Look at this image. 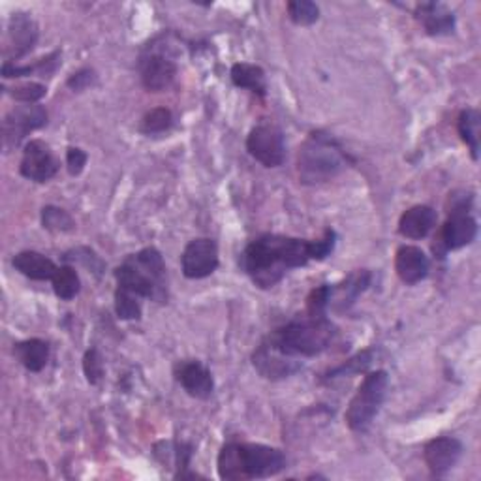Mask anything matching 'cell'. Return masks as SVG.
I'll list each match as a JSON object with an SVG mask.
<instances>
[{
	"mask_svg": "<svg viewBox=\"0 0 481 481\" xmlns=\"http://www.w3.org/2000/svg\"><path fill=\"white\" fill-rule=\"evenodd\" d=\"M336 234L326 230L318 241L267 234L254 239L243 252L241 267L262 290L273 288L290 269L305 267L310 260L322 262L335 250Z\"/></svg>",
	"mask_w": 481,
	"mask_h": 481,
	"instance_id": "6da1fadb",
	"label": "cell"
},
{
	"mask_svg": "<svg viewBox=\"0 0 481 481\" xmlns=\"http://www.w3.org/2000/svg\"><path fill=\"white\" fill-rule=\"evenodd\" d=\"M335 336L336 327L326 313L306 308L303 315L275 329L264 343L278 354L297 361V357L320 356L331 346Z\"/></svg>",
	"mask_w": 481,
	"mask_h": 481,
	"instance_id": "7a4b0ae2",
	"label": "cell"
},
{
	"mask_svg": "<svg viewBox=\"0 0 481 481\" xmlns=\"http://www.w3.org/2000/svg\"><path fill=\"white\" fill-rule=\"evenodd\" d=\"M286 457L280 449L264 444H225L218 454V476L225 481L264 479L286 468Z\"/></svg>",
	"mask_w": 481,
	"mask_h": 481,
	"instance_id": "3957f363",
	"label": "cell"
},
{
	"mask_svg": "<svg viewBox=\"0 0 481 481\" xmlns=\"http://www.w3.org/2000/svg\"><path fill=\"white\" fill-rule=\"evenodd\" d=\"M348 165L341 144L326 132H313L299 147L297 174L303 185H320L335 179Z\"/></svg>",
	"mask_w": 481,
	"mask_h": 481,
	"instance_id": "277c9868",
	"label": "cell"
},
{
	"mask_svg": "<svg viewBox=\"0 0 481 481\" xmlns=\"http://www.w3.org/2000/svg\"><path fill=\"white\" fill-rule=\"evenodd\" d=\"M117 286L135 294L137 297H149L164 303L167 299L165 264L162 254L149 246L128 256L115 269Z\"/></svg>",
	"mask_w": 481,
	"mask_h": 481,
	"instance_id": "5b68a950",
	"label": "cell"
},
{
	"mask_svg": "<svg viewBox=\"0 0 481 481\" xmlns=\"http://www.w3.org/2000/svg\"><path fill=\"white\" fill-rule=\"evenodd\" d=\"M389 376L386 371L369 373L357 387L356 395L352 397L348 410H346V426L356 431L363 433L371 427V423L378 416L386 395H387Z\"/></svg>",
	"mask_w": 481,
	"mask_h": 481,
	"instance_id": "8992f818",
	"label": "cell"
},
{
	"mask_svg": "<svg viewBox=\"0 0 481 481\" xmlns=\"http://www.w3.org/2000/svg\"><path fill=\"white\" fill-rule=\"evenodd\" d=\"M246 151L262 165L278 167L286 160L285 134L275 123L262 121L250 130L246 137Z\"/></svg>",
	"mask_w": 481,
	"mask_h": 481,
	"instance_id": "52a82bcc",
	"label": "cell"
},
{
	"mask_svg": "<svg viewBox=\"0 0 481 481\" xmlns=\"http://www.w3.org/2000/svg\"><path fill=\"white\" fill-rule=\"evenodd\" d=\"M47 125V111L36 104H25L12 109L3 123L5 147H17L26 134Z\"/></svg>",
	"mask_w": 481,
	"mask_h": 481,
	"instance_id": "ba28073f",
	"label": "cell"
},
{
	"mask_svg": "<svg viewBox=\"0 0 481 481\" xmlns=\"http://www.w3.org/2000/svg\"><path fill=\"white\" fill-rule=\"evenodd\" d=\"M19 172L25 179L45 183L59 172V162L51 153V147L42 139H31L23 149Z\"/></svg>",
	"mask_w": 481,
	"mask_h": 481,
	"instance_id": "9c48e42d",
	"label": "cell"
},
{
	"mask_svg": "<svg viewBox=\"0 0 481 481\" xmlns=\"http://www.w3.org/2000/svg\"><path fill=\"white\" fill-rule=\"evenodd\" d=\"M181 267L186 278L197 280L213 275L218 267V246L213 239L202 237L190 241L181 256Z\"/></svg>",
	"mask_w": 481,
	"mask_h": 481,
	"instance_id": "30bf717a",
	"label": "cell"
},
{
	"mask_svg": "<svg viewBox=\"0 0 481 481\" xmlns=\"http://www.w3.org/2000/svg\"><path fill=\"white\" fill-rule=\"evenodd\" d=\"M139 74L144 87L151 93L165 91L174 83L177 75V65L172 56L164 55L162 51H149L139 61Z\"/></svg>",
	"mask_w": 481,
	"mask_h": 481,
	"instance_id": "8fae6325",
	"label": "cell"
},
{
	"mask_svg": "<svg viewBox=\"0 0 481 481\" xmlns=\"http://www.w3.org/2000/svg\"><path fill=\"white\" fill-rule=\"evenodd\" d=\"M463 442L456 436H440L431 440L423 451V457L433 476L442 477L454 468L463 456Z\"/></svg>",
	"mask_w": 481,
	"mask_h": 481,
	"instance_id": "7c38bea8",
	"label": "cell"
},
{
	"mask_svg": "<svg viewBox=\"0 0 481 481\" xmlns=\"http://www.w3.org/2000/svg\"><path fill=\"white\" fill-rule=\"evenodd\" d=\"M175 376L194 399H209L215 391L213 375L202 361H181L175 366Z\"/></svg>",
	"mask_w": 481,
	"mask_h": 481,
	"instance_id": "4fadbf2b",
	"label": "cell"
},
{
	"mask_svg": "<svg viewBox=\"0 0 481 481\" xmlns=\"http://www.w3.org/2000/svg\"><path fill=\"white\" fill-rule=\"evenodd\" d=\"M477 235V220L470 213H449L440 232V245L446 252L459 250L474 243Z\"/></svg>",
	"mask_w": 481,
	"mask_h": 481,
	"instance_id": "5bb4252c",
	"label": "cell"
},
{
	"mask_svg": "<svg viewBox=\"0 0 481 481\" xmlns=\"http://www.w3.org/2000/svg\"><path fill=\"white\" fill-rule=\"evenodd\" d=\"M395 271L405 285H417L429 275V258L419 246L405 245L395 254Z\"/></svg>",
	"mask_w": 481,
	"mask_h": 481,
	"instance_id": "9a60e30c",
	"label": "cell"
},
{
	"mask_svg": "<svg viewBox=\"0 0 481 481\" xmlns=\"http://www.w3.org/2000/svg\"><path fill=\"white\" fill-rule=\"evenodd\" d=\"M252 363L266 378H288L296 371L301 369V363L296 359H290L286 356L278 354L269 345L262 343L258 350L252 356Z\"/></svg>",
	"mask_w": 481,
	"mask_h": 481,
	"instance_id": "2e32d148",
	"label": "cell"
},
{
	"mask_svg": "<svg viewBox=\"0 0 481 481\" xmlns=\"http://www.w3.org/2000/svg\"><path fill=\"white\" fill-rule=\"evenodd\" d=\"M414 14L429 36H447L456 31V15L442 3H421Z\"/></svg>",
	"mask_w": 481,
	"mask_h": 481,
	"instance_id": "e0dca14e",
	"label": "cell"
},
{
	"mask_svg": "<svg viewBox=\"0 0 481 481\" xmlns=\"http://www.w3.org/2000/svg\"><path fill=\"white\" fill-rule=\"evenodd\" d=\"M438 215L429 205H414L401 215L399 234L406 239H423L427 237L436 225Z\"/></svg>",
	"mask_w": 481,
	"mask_h": 481,
	"instance_id": "ac0fdd59",
	"label": "cell"
},
{
	"mask_svg": "<svg viewBox=\"0 0 481 481\" xmlns=\"http://www.w3.org/2000/svg\"><path fill=\"white\" fill-rule=\"evenodd\" d=\"M38 42V25L28 14H14L10 21V45L12 56L17 61L25 56Z\"/></svg>",
	"mask_w": 481,
	"mask_h": 481,
	"instance_id": "d6986e66",
	"label": "cell"
},
{
	"mask_svg": "<svg viewBox=\"0 0 481 481\" xmlns=\"http://www.w3.org/2000/svg\"><path fill=\"white\" fill-rule=\"evenodd\" d=\"M369 285H371V273L365 269L356 271L348 278H345V282H341V285L331 286L329 305L335 303L336 310H345L356 303L357 296L369 288Z\"/></svg>",
	"mask_w": 481,
	"mask_h": 481,
	"instance_id": "ffe728a7",
	"label": "cell"
},
{
	"mask_svg": "<svg viewBox=\"0 0 481 481\" xmlns=\"http://www.w3.org/2000/svg\"><path fill=\"white\" fill-rule=\"evenodd\" d=\"M12 264L21 275L33 280H53L56 269H59L53 260H49L36 250H23L15 254Z\"/></svg>",
	"mask_w": 481,
	"mask_h": 481,
	"instance_id": "44dd1931",
	"label": "cell"
},
{
	"mask_svg": "<svg viewBox=\"0 0 481 481\" xmlns=\"http://www.w3.org/2000/svg\"><path fill=\"white\" fill-rule=\"evenodd\" d=\"M14 354L26 371L40 373L49 361V345L42 338H28L14 346Z\"/></svg>",
	"mask_w": 481,
	"mask_h": 481,
	"instance_id": "7402d4cb",
	"label": "cell"
},
{
	"mask_svg": "<svg viewBox=\"0 0 481 481\" xmlns=\"http://www.w3.org/2000/svg\"><path fill=\"white\" fill-rule=\"evenodd\" d=\"M232 81L235 87L246 89L258 96H266L267 85H266V72L256 66V65H248V63H237L232 66Z\"/></svg>",
	"mask_w": 481,
	"mask_h": 481,
	"instance_id": "603a6c76",
	"label": "cell"
},
{
	"mask_svg": "<svg viewBox=\"0 0 481 481\" xmlns=\"http://www.w3.org/2000/svg\"><path fill=\"white\" fill-rule=\"evenodd\" d=\"M457 130L461 139L470 149V155L474 160L479 158V132H481V115L479 111L474 107H466L461 111L457 119Z\"/></svg>",
	"mask_w": 481,
	"mask_h": 481,
	"instance_id": "cb8c5ba5",
	"label": "cell"
},
{
	"mask_svg": "<svg viewBox=\"0 0 481 481\" xmlns=\"http://www.w3.org/2000/svg\"><path fill=\"white\" fill-rule=\"evenodd\" d=\"M51 282H53L55 296L63 301H72L81 290L79 275L72 266H63V267L56 269Z\"/></svg>",
	"mask_w": 481,
	"mask_h": 481,
	"instance_id": "d4e9b609",
	"label": "cell"
},
{
	"mask_svg": "<svg viewBox=\"0 0 481 481\" xmlns=\"http://www.w3.org/2000/svg\"><path fill=\"white\" fill-rule=\"evenodd\" d=\"M59 59H61V53L55 51L45 59H42L38 65H26V66H17L14 63H5L3 65V77L10 79V77H25V75H33V74H40V75H49L56 70L59 66Z\"/></svg>",
	"mask_w": 481,
	"mask_h": 481,
	"instance_id": "484cf974",
	"label": "cell"
},
{
	"mask_svg": "<svg viewBox=\"0 0 481 481\" xmlns=\"http://www.w3.org/2000/svg\"><path fill=\"white\" fill-rule=\"evenodd\" d=\"M42 224L44 228L55 234H70L75 230L74 218L61 207L47 205L42 209Z\"/></svg>",
	"mask_w": 481,
	"mask_h": 481,
	"instance_id": "4316f807",
	"label": "cell"
},
{
	"mask_svg": "<svg viewBox=\"0 0 481 481\" xmlns=\"http://www.w3.org/2000/svg\"><path fill=\"white\" fill-rule=\"evenodd\" d=\"M174 125V115L167 107H155L151 109L147 115L141 121V132L144 134H162L165 130L172 128Z\"/></svg>",
	"mask_w": 481,
	"mask_h": 481,
	"instance_id": "83f0119b",
	"label": "cell"
},
{
	"mask_svg": "<svg viewBox=\"0 0 481 481\" xmlns=\"http://www.w3.org/2000/svg\"><path fill=\"white\" fill-rule=\"evenodd\" d=\"M288 15L299 26L315 25L320 19V8L310 0H292L288 3Z\"/></svg>",
	"mask_w": 481,
	"mask_h": 481,
	"instance_id": "f1b7e54d",
	"label": "cell"
},
{
	"mask_svg": "<svg viewBox=\"0 0 481 481\" xmlns=\"http://www.w3.org/2000/svg\"><path fill=\"white\" fill-rule=\"evenodd\" d=\"M139 297L128 290L117 288L115 292V310L121 320H139L141 318V303Z\"/></svg>",
	"mask_w": 481,
	"mask_h": 481,
	"instance_id": "f546056e",
	"label": "cell"
},
{
	"mask_svg": "<svg viewBox=\"0 0 481 481\" xmlns=\"http://www.w3.org/2000/svg\"><path fill=\"white\" fill-rule=\"evenodd\" d=\"M373 363V354L369 350H365L357 356H354L352 359H348L346 363H343L341 366H336V369L329 371V376L327 378H338V376H350V375H356V373H361L365 371L366 366H369Z\"/></svg>",
	"mask_w": 481,
	"mask_h": 481,
	"instance_id": "4dcf8cb0",
	"label": "cell"
},
{
	"mask_svg": "<svg viewBox=\"0 0 481 481\" xmlns=\"http://www.w3.org/2000/svg\"><path fill=\"white\" fill-rule=\"evenodd\" d=\"M12 98L23 102V104H36L42 100L47 93V89L40 83H25V85H15L14 89L8 91Z\"/></svg>",
	"mask_w": 481,
	"mask_h": 481,
	"instance_id": "1f68e13d",
	"label": "cell"
},
{
	"mask_svg": "<svg viewBox=\"0 0 481 481\" xmlns=\"http://www.w3.org/2000/svg\"><path fill=\"white\" fill-rule=\"evenodd\" d=\"M83 373L87 376V382L96 386L104 376V359L98 350L91 348L83 357Z\"/></svg>",
	"mask_w": 481,
	"mask_h": 481,
	"instance_id": "d6a6232c",
	"label": "cell"
},
{
	"mask_svg": "<svg viewBox=\"0 0 481 481\" xmlns=\"http://www.w3.org/2000/svg\"><path fill=\"white\" fill-rule=\"evenodd\" d=\"M66 260H77V262H83L85 264V267H89L91 271H95V273H102V269H104V262L96 256V254L93 252V250H89V248H75V250H72V252H68L66 254Z\"/></svg>",
	"mask_w": 481,
	"mask_h": 481,
	"instance_id": "836d02e7",
	"label": "cell"
},
{
	"mask_svg": "<svg viewBox=\"0 0 481 481\" xmlns=\"http://www.w3.org/2000/svg\"><path fill=\"white\" fill-rule=\"evenodd\" d=\"M87 160H89V156H87V153H85L83 149H79V147H68V151H66V167H68V174L72 177L79 175L83 172V169H85V165H87Z\"/></svg>",
	"mask_w": 481,
	"mask_h": 481,
	"instance_id": "e575fe53",
	"label": "cell"
},
{
	"mask_svg": "<svg viewBox=\"0 0 481 481\" xmlns=\"http://www.w3.org/2000/svg\"><path fill=\"white\" fill-rule=\"evenodd\" d=\"M474 202L472 192H454L449 194L447 200V213H468Z\"/></svg>",
	"mask_w": 481,
	"mask_h": 481,
	"instance_id": "d590c367",
	"label": "cell"
},
{
	"mask_svg": "<svg viewBox=\"0 0 481 481\" xmlns=\"http://www.w3.org/2000/svg\"><path fill=\"white\" fill-rule=\"evenodd\" d=\"M95 81H96V74H95L91 68H83V70H79L77 74H74V75L68 79V87H70L72 91L81 93V91H87Z\"/></svg>",
	"mask_w": 481,
	"mask_h": 481,
	"instance_id": "8d00e7d4",
	"label": "cell"
}]
</instances>
